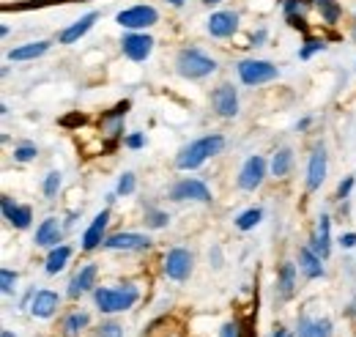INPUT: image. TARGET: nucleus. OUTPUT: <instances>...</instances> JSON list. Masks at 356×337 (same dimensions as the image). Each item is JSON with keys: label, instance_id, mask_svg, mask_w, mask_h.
I'll return each mask as SVG.
<instances>
[{"label": "nucleus", "instance_id": "43", "mask_svg": "<svg viewBox=\"0 0 356 337\" xmlns=\"http://www.w3.org/2000/svg\"><path fill=\"white\" fill-rule=\"evenodd\" d=\"M274 337H291V335H288L285 329H277V332H274Z\"/></svg>", "mask_w": 356, "mask_h": 337}, {"label": "nucleus", "instance_id": "30", "mask_svg": "<svg viewBox=\"0 0 356 337\" xmlns=\"http://www.w3.org/2000/svg\"><path fill=\"white\" fill-rule=\"evenodd\" d=\"M60 189V173H49L44 178V195L47 198H55Z\"/></svg>", "mask_w": 356, "mask_h": 337}, {"label": "nucleus", "instance_id": "16", "mask_svg": "<svg viewBox=\"0 0 356 337\" xmlns=\"http://www.w3.org/2000/svg\"><path fill=\"white\" fill-rule=\"evenodd\" d=\"M0 206H3V217H6L14 228H28V225H31V209H28V206H17L11 198H3Z\"/></svg>", "mask_w": 356, "mask_h": 337}, {"label": "nucleus", "instance_id": "26", "mask_svg": "<svg viewBox=\"0 0 356 337\" xmlns=\"http://www.w3.org/2000/svg\"><path fill=\"white\" fill-rule=\"evenodd\" d=\"M293 165V151L291 148H282L274 154V162H271V173L274 175H288V170Z\"/></svg>", "mask_w": 356, "mask_h": 337}, {"label": "nucleus", "instance_id": "32", "mask_svg": "<svg viewBox=\"0 0 356 337\" xmlns=\"http://www.w3.org/2000/svg\"><path fill=\"white\" fill-rule=\"evenodd\" d=\"M14 157H17V162H31V159L36 157V148H33V146H19V148L14 151Z\"/></svg>", "mask_w": 356, "mask_h": 337}, {"label": "nucleus", "instance_id": "38", "mask_svg": "<svg viewBox=\"0 0 356 337\" xmlns=\"http://www.w3.org/2000/svg\"><path fill=\"white\" fill-rule=\"evenodd\" d=\"M315 49H323V42H307V47L302 49V58H310Z\"/></svg>", "mask_w": 356, "mask_h": 337}, {"label": "nucleus", "instance_id": "25", "mask_svg": "<svg viewBox=\"0 0 356 337\" xmlns=\"http://www.w3.org/2000/svg\"><path fill=\"white\" fill-rule=\"evenodd\" d=\"M127 107H129V104L124 102V104H118V107H115V110H113L110 116H104V121H102V124H104V132H107L110 137H115V134L121 132V124H124V116H127Z\"/></svg>", "mask_w": 356, "mask_h": 337}, {"label": "nucleus", "instance_id": "40", "mask_svg": "<svg viewBox=\"0 0 356 337\" xmlns=\"http://www.w3.org/2000/svg\"><path fill=\"white\" fill-rule=\"evenodd\" d=\"M127 146H129V148H140V146H143V137H140V134H132V137L127 140Z\"/></svg>", "mask_w": 356, "mask_h": 337}, {"label": "nucleus", "instance_id": "3", "mask_svg": "<svg viewBox=\"0 0 356 337\" xmlns=\"http://www.w3.org/2000/svg\"><path fill=\"white\" fill-rule=\"evenodd\" d=\"M176 66H178V75L181 77H189V80H197V77H206L217 69L214 58L203 55L200 49H181L176 58Z\"/></svg>", "mask_w": 356, "mask_h": 337}, {"label": "nucleus", "instance_id": "41", "mask_svg": "<svg viewBox=\"0 0 356 337\" xmlns=\"http://www.w3.org/2000/svg\"><path fill=\"white\" fill-rule=\"evenodd\" d=\"M343 247H356V233H346L343 236Z\"/></svg>", "mask_w": 356, "mask_h": 337}, {"label": "nucleus", "instance_id": "23", "mask_svg": "<svg viewBox=\"0 0 356 337\" xmlns=\"http://www.w3.org/2000/svg\"><path fill=\"white\" fill-rule=\"evenodd\" d=\"M49 49V42H36V44H25V47H17L8 52L11 61H31V58H39Z\"/></svg>", "mask_w": 356, "mask_h": 337}, {"label": "nucleus", "instance_id": "15", "mask_svg": "<svg viewBox=\"0 0 356 337\" xmlns=\"http://www.w3.org/2000/svg\"><path fill=\"white\" fill-rule=\"evenodd\" d=\"M58 304H60V296L52 294V291H39V294L33 296V301H31V313L36 315V318H49L55 310H58Z\"/></svg>", "mask_w": 356, "mask_h": 337}, {"label": "nucleus", "instance_id": "21", "mask_svg": "<svg viewBox=\"0 0 356 337\" xmlns=\"http://www.w3.org/2000/svg\"><path fill=\"white\" fill-rule=\"evenodd\" d=\"M329 230H332V222H329V217H321V222H318V233L312 236V250L321 255V258H329V253H332Z\"/></svg>", "mask_w": 356, "mask_h": 337}, {"label": "nucleus", "instance_id": "42", "mask_svg": "<svg viewBox=\"0 0 356 337\" xmlns=\"http://www.w3.org/2000/svg\"><path fill=\"white\" fill-rule=\"evenodd\" d=\"M264 39H266V31H258V33L252 36V42H255V44H261Z\"/></svg>", "mask_w": 356, "mask_h": 337}, {"label": "nucleus", "instance_id": "34", "mask_svg": "<svg viewBox=\"0 0 356 337\" xmlns=\"http://www.w3.org/2000/svg\"><path fill=\"white\" fill-rule=\"evenodd\" d=\"M148 225H151V228H162V225H168V214H162V211H151V214H148Z\"/></svg>", "mask_w": 356, "mask_h": 337}, {"label": "nucleus", "instance_id": "20", "mask_svg": "<svg viewBox=\"0 0 356 337\" xmlns=\"http://www.w3.org/2000/svg\"><path fill=\"white\" fill-rule=\"evenodd\" d=\"M93 280H96V263H88V266H83V269L74 274V280H72V285H69V296H80V294H86V291H90Z\"/></svg>", "mask_w": 356, "mask_h": 337}, {"label": "nucleus", "instance_id": "33", "mask_svg": "<svg viewBox=\"0 0 356 337\" xmlns=\"http://www.w3.org/2000/svg\"><path fill=\"white\" fill-rule=\"evenodd\" d=\"M99 337H124V329H121L118 324H104V327L99 329Z\"/></svg>", "mask_w": 356, "mask_h": 337}, {"label": "nucleus", "instance_id": "14", "mask_svg": "<svg viewBox=\"0 0 356 337\" xmlns=\"http://www.w3.org/2000/svg\"><path fill=\"white\" fill-rule=\"evenodd\" d=\"M107 219H110V211H102V214L90 222V228L86 230V236H83V247H86V250H96L99 244H104V228H107Z\"/></svg>", "mask_w": 356, "mask_h": 337}, {"label": "nucleus", "instance_id": "13", "mask_svg": "<svg viewBox=\"0 0 356 337\" xmlns=\"http://www.w3.org/2000/svg\"><path fill=\"white\" fill-rule=\"evenodd\" d=\"M326 178V151L323 146H315L310 157V168H307V187L310 189H318Z\"/></svg>", "mask_w": 356, "mask_h": 337}, {"label": "nucleus", "instance_id": "2", "mask_svg": "<svg viewBox=\"0 0 356 337\" xmlns=\"http://www.w3.org/2000/svg\"><path fill=\"white\" fill-rule=\"evenodd\" d=\"M140 291L134 285H118V288H96V304L102 313H121V310H129L134 301H137Z\"/></svg>", "mask_w": 356, "mask_h": 337}, {"label": "nucleus", "instance_id": "11", "mask_svg": "<svg viewBox=\"0 0 356 337\" xmlns=\"http://www.w3.org/2000/svg\"><path fill=\"white\" fill-rule=\"evenodd\" d=\"M236 28H238V17L233 14V11H217V14H211V19H209V33L211 36H233L236 33Z\"/></svg>", "mask_w": 356, "mask_h": 337}, {"label": "nucleus", "instance_id": "9", "mask_svg": "<svg viewBox=\"0 0 356 337\" xmlns=\"http://www.w3.org/2000/svg\"><path fill=\"white\" fill-rule=\"evenodd\" d=\"M264 175H266V162H264L261 157H250V159L244 162V168H241L238 187H241V189H255V187H261Z\"/></svg>", "mask_w": 356, "mask_h": 337}, {"label": "nucleus", "instance_id": "36", "mask_svg": "<svg viewBox=\"0 0 356 337\" xmlns=\"http://www.w3.org/2000/svg\"><path fill=\"white\" fill-rule=\"evenodd\" d=\"M321 6H323V17H326V22H334L337 19V8L332 6V0H318Z\"/></svg>", "mask_w": 356, "mask_h": 337}, {"label": "nucleus", "instance_id": "31", "mask_svg": "<svg viewBox=\"0 0 356 337\" xmlns=\"http://www.w3.org/2000/svg\"><path fill=\"white\" fill-rule=\"evenodd\" d=\"M14 283H17V274L8 272V269H3L0 272V288H3V294H11L14 291Z\"/></svg>", "mask_w": 356, "mask_h": 337}, {"label": "nucleus", "instance_id": "24", "mask_svg": "<svg viewBox=\"0 0 356 337\" xmlns=\"http://www.w3.org/2000/svg\"><path fill=\"white\" fill-rule=\"evenodd\" d=\"M69 258H72V247H66V244L52 247V253H49V258H47V272H49V274H58V272L66 266Z\"/></svg>", "mask_w": 356, "mask_h": 337}, {"label": "nucleus", "instance_id": "17", "mask_svg": "<svg viewBox=\"0 0 356 337\" xmlns=\"http://www.w3.org/2000/svg\"><path fill=\"white\" fill-rule=\"evenodd\" d=\"M96 19H99V14H96V11H90V14H86L83 19H77L74 25H69V28L60 33V44H74L80 36H86V33H88Z\"/></svg>", "mask_w": 356, "mask_h": 337}, {"label": "nucleus", "instance_id": "18", "mask_svg": "<svg viewBox=\"0 0 356 337\" xmlns=\"http://www.w3.org/2000/svg\"><path fill=\"white\" fill-rule=\"evenodd\" d=\"M299 337H332V321L326 318H302Z\"/></svg>", "mask_w": 356, "mask_h": 337}, {"label": "nucleus", "instance_id": "28", "mask_svg": "<svg viewBox=\"0 0 356 337\" xmlns=\"http://www.w3.org/2000/svg\"><path fill=\"white\" fill-rule=\"evenodd\" d=\"M293 277H296L293 263H282V269H280V291L285 296H291V291H293Z\"/></svg>", "mask_w": 356, "mask_h": 337}, {"label": "nucleus", "instance_id": "4", "mask_svg": "<svg viewBox=\"0 0 356 337\" xmlns=\"http://www.w3.org/2000/svg\"><path fill=\"white\" fill-rule=\"evenodd\" d=\"M238 77L244 85H261L277 77V66L268 61H241L238 63Z\"/></svg>", "mask_w": 356, "mask_h": 337}, {"label": "nucleus", "instance_id": "7", "mask_svg": "<svg viewBox=\"0 0 356 337\" xmlns=\"http://www.w3.org/2000/svg\"><path fill=\"white\" fill-rule=\"evenodd\" d=\"M189 272H192V255L186 253V250H170V253L165 255V274L168 277H173V280H186L189 277Z\"/></svg>", "mask_w": 356, "mask_h": 337}, {"label": "nucleus", "instance_id": "6", "mask_svg": "<svg viewBox=\"0 0 356 337\" xmlns=\"http://www.w3.org/2000/svg\"><path fill=\"white\" fill-rule=\"evenodd\" d=\"M170 198H173V201H200V203H209V201H211V192H209V187H206L203 181H197V178H184V181H178L176 187H173Z\"/></svg>", "mask_w": 356, "mask_h": 337}, {"label": "nucleus", "instance_id": "8", "mask_svg": "<svg viewBox=\"0 0 356 337\" xmlns=\"http://www.w3.org/2000/svg\"><path fill=\"white\" fill-rule=\"evenodd\" d=\"M211 102H214V110L220 116H225V118H233L238 113V96H236V88L233 85H220L211 93Z\"/></svg>", "mask_w": 356, "mask_h": 337}, {"label": "nucleus", "instance_id": "44", "mask_svg": "<svg viewBox=\"0 0 356 337\" xmlns=\"http://www.w3.org/2000/svg\"><path fill=\"white\" fill-rule=\"evenodd\" d=\"M168 3H173V6H181V3H184V0H168Z\"/></svg>", "mask_w": 356, "mask_h": 337}, {"label": "nucleus", "instance_id": "46", "mask_svg": "<svg viewBox=\"0 0 356 337\" xmlns=\"http://www.w3.org/2000/svg\"><path fill=\"white\" fill-rule=\"evenodd\" d=\"M206 3H220V0H206Z\"/></svg>", "mask_w": 356, "mask_h": 337}, {"label": "nucleus", "instance_id": "10", "mask_svg": "<svg viewBox=\"0 0 356 337\" xmlns=\"http://www.w3.org/2000/svg\"><path fill=\"white\" fill-rule=\"evenodd\" d=\"M148 236L143 233H115L110 239H104L107 250H148Z\"/></svg>", "mask_w": 356, "mask_h": 337}, {"label": "nucleus", "instance_id": "1", "mask_svg": "<svg viewBox=\"0 0 356 337\" xmlns=\"http://www.w3.org/2000/svg\"><path fill=\"white\" fill-rule=\"evenodd\" d=\"M225 146V140L220 134H209V137H200V140H195V143H189L184 151H181V157H178V168L181 170H195L200 168L209 157H214V154H220Z\"/></svg>", "mask_w": 356, "mask_h": 337}, {"label": "nucleus", "instance_id": "39", "mask_svg": "<svg viewBox=\"0 0 356 337\" xmlns=\"http://www.w3.org/2000/svg\"><path fill=\"white\" fill-rule=\"evenodd\" d=\"M220 337H238V324H225Z\"/></svg>", "mask_w": 356, "mask_h": 337}, {"label": "nucleus", "instance_id": "47", "mask_svg": "<svg viewBox=\"0 0 356 337\" xmlns=\"http://www.w3.org/2000/svg\"><path fill=\"white\" fill-rule=\"evenodd\" d=\"M354 36H356V31H354Z\"/></svg>", "mask_w": 356, "mask_h": 337}, {"label": "nucleus", "instance_id": "27", "mask_svg": "<svg viewBox=\"0 0 356 337\" xmlns=\"http://www.w3.org/2000/svg\"><path fill=\"white\" fill-rule=\"evenodd\" d=\"M88 327V315L86 313H72L66 321H63V332H66V337H74L80 329H86Z\"/></svg>", "mask_w": 356, "mask_h": 337}, {"label": "nucleus", "instance_id": "5", "mask_svg": "<svg viewBox=\"0 0 356 337\" xmlns=\"http://www.w3.org/2000/svg\"><path fill=\"white\" fill-rule=\"evenodd\" d=\"M115 19L121 28H151V25H156L159 14L154 6H132V8L121 11Z\"/></svg>", "mask_w": 356, "mask_h": 337}, {"label": "nucleus", "instance_id": "19", "mask_svg": "<svg viewBox=\"0 0 356 337\" xmlns=\"http://www.w3.org/2000/svg\"><path fill=\"white\" fill-rule=\"evenodd\" d=\"M60 242V222L58 219H44L36 230V244L42 247H58Z\"/></svg>", "mask_w": 356, "mask_h": 337}, {"label": "nucleus", "instance_id": "35", "mask_svg": "<svg viewBox=\"0 0 356 337\" xmlns=\"http://www.w3.org/2000/svg\"><path fill=\"white\" fill-rule=\"evenodd\" d=\"M132 189H134V175L132 173H127V175L118 181V192H121V195H129Z\"/></svg>", "mask_w": 356, "mask_h": 337}, {"label": "nucleus", "instance_id": "37", "mask_svg": "<svg viewBox=\"0 0 356 337\" xmlns=\"http://www.w3.org/2000/svg\"><path fill=\"white\" fill-rule=\"evenodd\" d=\"M351 187H354V178H351V175H348V178H346V181H343V184H340V189H337V198H346V195H348V192H351Z\"/></svg>", "mask_w": 356, "mask_h": 337}, {"label": "nucleus", "instance_id": "45", "mask_svg": "<svg viewBox=\"0 0 356 337\" xmlns=\"http://www.w3.org/2000/svg\"><path fill=\"white\" fill-rule=\"evenodd\" d=\"M3 337H11V332H3Z\"/></svg>", "mask_w": 356, "mask_h": 337}, {"label": "nucleus", "instance_id": "12", "mask_svg": "<svg viewBox=\"0 0 356 337\" xmlns=\"http://www.w3.org/2000/svg\"><path fill=\"white\" fill-rule=\"evenodd\" d=\"M154 49V39L151 36H143V33H129L124 36V52L132 58V61H145Z\"/></svg>", "mask_w": 356, "mask_h": 337}, {"label": "nucleus", "instance_id": "29", "mask_svg": "<svg viewBox=\"0 0 356 337\" xmlns=\"http://www.w3.org/2000/svg\"><path fill=\"white\" fill-rule=\"evenodd\" d=\"M261 217H264V211H261V209H250V211H244V214L236 219V225H238L241 230H250V228H255V225L261 222Z\"/></svg>", "mask_w": 356, "mask_h": 337}, {"label": "nucleus", "instance_id": "22", "mask_svg": "<svg viewBox=\"0 0 356 337\" xmlns=\"http://www.w3.org/2000/svg\"><path fill=\"white\" fill-rule=\"evenodd\" d=\"M299 266H302V272L315 280V277H323V266H321V255L315 253V250H302L299 253Z\"/></svg>", "mask_w": 356, "mask_h": 337}]
</instances>
